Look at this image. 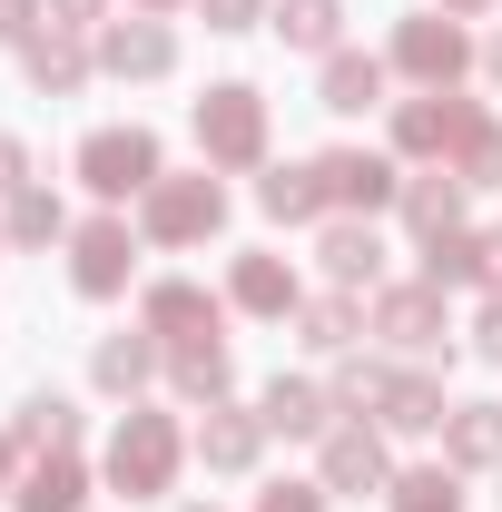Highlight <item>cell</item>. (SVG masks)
Returning a JSON list of instances; mask_svg holds the SVG:
<instances>
[{"label": "cell", "instance_id": "obj_34", "mask_svg": "<svg viewBox=\"0 0 502 512\" xmlns=\"http://www.w3.org/2000/svg\"><path fill=\"white\" fill-rule=\"evenodd\" d=\"M453 178H463V188H473V197H483V188H502V119L483 128V138H473L463 158H453Z\"/></svg>", "mask_w": 502, "mask_h": 512}, {"label": "cell", "instance_id": "obj_44", "mask_svg": "<svg viewBox=\"0 0 502 512\" xmlns=\"http://www.w3.org/2000/svg\"><path fill=\"white\" fill-rule=\"evenodd\" d=\"M434 10H453V20H483V10H493V0H434Z\"/></svg>", "mask_w": 502, "mask_h": 512}, {"label": "cell", "instance_id": "obj_32", "mask_svg": "<svg viewBox=\"0 0 502 512\" xmlns=\"http://www.w3.org/2000/svg\"><path fill=\"white\" fill-rule=\"evenodd\" d=\"M473 247H483V227H443V237H424V266L414 276L453 296V286H473Z\"/></svg>", "mask_w": 502, "mask_h": 512}, {"label": "cell", "instance_id": "obj_29", "mask_svg": "<svg viewBox=\"0 0 502 512\" xmlns=\"http://www.w3.org/2000/svg\"><path fill=\"white\" fill-rule=\"evenodd\" d=\"M266 30H276L286 50H306V60H335V50H345V0H276Z\"/></svg>", "mask_w": 502, "mask_h": 512}, {"label": "cell", "instance_id": "obj_18", "mask_svg": "<svg viewBox=\"0 0 502 512\" xmlns=\"http://www.w3.org/2000/svg\"><path fill=\"white\" fill-rule=\"evenodd\" d=\"M256 217H266V227H325L335 207H325L315 158H266V168H256Z\"/></svg>", "mask_w": 502, "mask_h": 512}, {"label": "cell", "instance_id": "obj_30", "mask_svg": "<svg viewBox=\"0 0 502 512\" xmlns=\"http://www.w3.org/2000/svg\"><path fill=\"white\" fill-rule=\"evenodd\" d=\"M384 384H394V355H335V375H325V394H335V414H365L375 424V404H384Z\"/></svg>", "mask_w": 502, "mask_h": 512}, {"label": "cell", "instance_id": "obj_12", "mask_svg": "<svg viewBox=\"0 0 502 512\" xmlns=\"http://www.w3.org/2000/svg\"><path fill=\"white\" fill-rule=\"evenodd\" d=\"M99 79H128V89H158L168 69H178V20H148V10H119L99 40Z\"/></svg>", "mask_w": 502, "mask_h": 512}, {"label": "cell", "instance_id": "obj_42", "mask_svg": "<svg viewBox=\"0 0 502 512\" xmlns=\"http://www.w3.org/2000/svg\"><path fill=\"white\" fill-rule=\"evenodd\" d=\"M483 89H502V30L483 40Z\"/></svg>", "mask_w": 502, "mask_h": 512}, {"label": "cell", "instance_id": "obj_26", "mask_svg": "<svg viewBox=\"0 0 502 512\" xmlns=\"http://www.w3.org/2000/svg\"><path fill=\"white\" fill-rule=\"evenodd\" d=\"M443 463L453 473H502V404L493 394H473V404L443 414Z\"/></svg>", "mask_w": 502, "mask_h": 512}, {"label": "cell", "instance_id": "obj_4", "mask_svg": "<svg viewBox=\"0 0 502 512\" xmlns=\"http://www.w3.org/2000/svg\"><path fill=\"white\" fill-rule=\"evenodd\" d=\"M365 335H375L394 365H453V306H443V286H424V276H384L375 296H365Z\"/></svg>", "mask_w": 502, "mask_h": 512}, {"label": "cell", "instance_id": "obj_10", "mask_svg": "<svg viewBox=\"0 0 502 512\" xmlns=\"http://www.w3.org/2000/svg\"><path fill=\"white\" fill-rule=\"evenodd\" d=\"M227 286H197V276H158L148 296H138V325L178 355V345H227Z\"/></svg>", "mask_w": 502, "mask_h": 512}, {"label": "cell", "instance_id": "obj_23", "mask_svg": "<svg viewBox=\"0 0 502 512\" xmlns=\"http://www.w3.org/2000/svg\"><path fill=\"white\" fill-rule=\"evenodd\" d=\"M384 79H394V69H384L375 50H335V60L315 69V109H325V119H365V109H384Z\"/></svg>", "mask_w": 502, "mask_h": 512}, {"label": "cell", "instance_id": "obj_2", "mask_svg": "<svg viewBox=\"0 0 502 512\" xmlns=\"http://www.w3.org/2000/svg\"><path fill=\"white\" fill-rule=\"evenodd\" d=\"M188 138H197V158H207L217 178H256L266 148H276V109H266L256 79H207L197 109H188Z\"/></svg>", "mask_w": 502, "mask_h": 512}, {"label": "cell", "instance_id": "obj_36", "mask_svg": "<svg viewBox=\"0 0 502 512\" xmlns=\"http://www.w3.org/2000/svg\"><path fill=\"white\" fill-rule=\"evenodd\" d=\"M50 30V0H0V50H30Z\"/></svg>", "mask_w": 502, "mask_h": 512}, {"label": "cell", "instance_id": "obj_7", "mask_svg": "<svg viewBox=\"0 0 502 512\" xmlns=\"http://www.w3.org/2000/svg\"><path fill=\"white\" fill-rule=\"evenodd\" d=\"M138 247H148V237H138V217H128V207H99V217H79V227H69V296H79V306H119L128 286H138Z\"/></svg>", "mask_w": 502, "mask_h": 512}, {"label": "cell", "instance_id": "obj_39", "mask_svg": "<svg viewBox=\"0 0 502 512\" xmlns=\"http://www.w3.org/2000/svg\"><path fill=\"white\" fill-rule=\"evenodd\" d=\"M473 355H483V365H502V296H483V306H473Z\"/></svg>", "mask_w": 502, "mask_h": 512}, {"label": "cell", "instance_id": "obj_40", "mask_svg": "<svg viewBox=\"0 0 502 512\" xmlns=\"http://www.w3.org/2000/svg\"><path fill=\"white\" fill-rule=\"evenodd\" d=\"M10 188H30V148H20V138L0 128V197H10Z\"/></svg>", "mask_w": 502, "mask_h": 512}, {"label": "cell", "instance_id": "obj_16", "mask_svg": "<svg viewBox=\"0 0 502 512\" xmlns=\"http://www.w3.org/2000/svg\"><path fill=\"white\" fill-rule=\"evenodd\" d=\"M158 375H168V345H158L148 325H119V335H99V345H89V384H99L109 404H138Z\"/></svg>", "mask_w": 502, "mask_h": 512}, {"label": "cell", "instance_id": "obj_38", "mask_svg": "<svg viewBox=\"0 0 502 512\" xmlns=\"http://www.w3.org/2000/svg\"><path fill=\"white\" fill-rule=\"evenodd\" d=\"M473 296H502V227H483V247H473Z\"/></svg>", "mask_w": 502, "mask_h": 512}, {"label": "cell", "instance_id": "obj_3", "mask_svg": "<svg viewBox=\"0 0 502 512\" xmlns=\"http://www.w3.org/2000/svg\"><path fill=\"white\" fill-rule=\"evenodd\" d=\"M483 128H493V109H483L473 89H414V99H394L384 148H394L404 168H453V158H463Z\"/></svg>", "mask_w": 502, "mask_h": 512}, {"label": "cell", "instance_id": "obj_41", "mask_svg": "<svg viewBox=\"0 0 502 512\" xmlns=\"http://www.w3.org/2000/svg\"><path fill=\"white\" fill-rule=\"evenodd\" d=\"M20 463H30V453L10 444V424H0V503H10V483H20Z\"/></svg>", "mask_w": 502, "mask_h": 512}, {"label": "cell", "instance_id": "obj_20", "mask_svg": "<svg viewBox=\"0 0 502 512\" xmlns=\"http://www.w3.org/2000/svg\"><path fill=\"white\" fill-rule=\"evenodd\" d=\"M443 365H394V384H384V404H375V424L394 434V444H414V434H443Z\"/></svg>", "mask_w": 502, "mask_h": 512}, {"label": "cell", "instance_id": "obj_21", "mask_svg": "<svg viewBox=\"0 0 502 512\" xmlns=\"http://www.w3.org/2000/svg\"><path fill=\"white\" fill-rule=\"evenodd\" d=\"M89 493H99V473L79 453H30L10 483V512H89Z\"/></svg>", "mask_w": 502, "mask_h": 512}, {"label": "cell", "instance_id": "obj_27", "mask_svg": "<svg viewBox=\"0 0 502 512\" xmlns=\"http://www.w3.org/2000/svg\"><path fill=\"white\" fill-rule=\"evenodd\" d=\"M0 227H10V247H69V227H79V217L60 207V188H50V178H30V188L0 197Z\"/></svg>", "mask_w": 502, "mask_h": 512}, {"label": "cell", "instance_id": "obj_31", "mask_svg": "<svg viewBox=\"0 0 502 512\" xmlns=\"http://www.w3.org/2000/svg\"><path fill=\"white\" fill-rule=\"evenodd\" d=\"M384 512H463V473L453 463H414V473H394Z\"/></svg>", "mask_w": 502, "mask_h": 512}, {"label": "cell", "instance_id": "obj_11", "mask_svg": "<svg viewBox=\"0 0 502 512\" xmlns=\"http://www.w3.org/2000/svg\"><path fill=\"white\" fill-rule=\"evenodd\" d=\"M315 178H325V207L335 217H384L394 197H404V158L394 148H315Z\"/></svg>", "mask_w": 502, "mask_h": 512}, {"label": "cell", "instance_id": "obj_33", "mask_svg": "<svg viewBox=\"0 0 502 512\" xmlns=\"http://www.w3.org/2000/svg\"><path fill=\"white\" fill-rule=\"evenodd\" d=\"M247 512H335V493H325V483H296V473H276V483H256Z\"/></svg>", "mask_w": 502, "mask_h": 512}, {"label": "cell", "instance_id": "obj_8", "mask_svg": "<svg viewBox=\"0 0 502 512\" xmlns=\"http://www.w3.org/2000/svg\"><path fill=\"white\" fill-rule=\"evenodd\" d=\"M217 227H227V178H217V168H197V178L168 168L158 188L138 197V237H148V247H207Z\"/></svg>", "mask_w": 502, "mask_h": 512}, {"label": "cell", "instance_id": "obj_15", "mask_svg": "<svg viewBox=\"0 0 502 512\" xmlns=\"http://www.w3.org/2000/svg\"><path fill=\"white\" fill-rule=\"evenodd\" d=\"M315 266H325V286L375 296L384 286V227L375 217H325V227H315Z\"/></svg>", "mask_w": 502, "mask_h": 512}, {"label": "cell", "instance_id": "obj_25", "mask_svg": "<svg viewBox=\"0 0 502 512\" xmlns=\"http://www.w3.org/2000/svg\"><path fill=\"white\" fill-rule=\"evenodd\" d=\"M296 345H306V355H355V345H365V296H345V286H315L306 306H296Z\"/></svg>", "mask_w": 502, "mask_h": 512}, {"label": "cell", "instance_id": "obj_5", "mask_svg": "<svg viewBox=\"0 0 502 512\" xmlns=\"http://www.w3.org/2000/svg\"><path fill=\"white\" fill-rule=\"evenodd\" d=\"M69 178L99 197V207H128V197H148L168 178V148H158L148 119H109V128H89V138L69 148Z\"/></svg>", "mask_w": 502, "mask_h": 512}, {"label": "cell", "instance_id": "obj_1", "mask_svg": "<svg viewBox=\"0 0 502 512\" xmlns=\"http://www.w3.org/2000/svg\"><path fill=\"white\" fill-rule=\"evenodd\" d=\"M178 473H188V424H178L168 404H119L109 453H99V483L128 493V503H168Z\"/></svg>", "mask_w": 502, "mask_h": 512}, {"label": "cell", "instance_id": "obj_43", "mask_svg": "<svg viewBox=\"0 0 502 512\" xmlns=\"http://www.w3.org/2000/svg\"><path fill=\"white\" fill-rule=\"evenodd\" d=\"M128 10H148V20H168V10H197V0H128Z\"/></svg>", "mask_w": 502, "mask_h": 512}, {"label": "cell", "instance_id": "obj_37", "mask_svg": "<svg viewBox=\"0 0 502 512\" xmlns=\"http://www.w3.org/2000/svg\"><path fill=\"white\" fill-rule=\"evenodd\" d=\"M109 20H119V0H50V30H89L99 40Z\"/></svg>", "mask_w": 502, "mask_h": 512}, {"label": "cell", "instance_id": "obj_28", "mask_svg": "<svg viewBox=\"0 0 502 512\" xmlns=\"http://www.w3.org/2000/svg\"><path fill=\"white\" fill-rule=\"evenodd\" d=\"M168 394H178L188 414L227 404V394H237V355H227V345H178V355H168Z\"/></svg>", "mask_w": 502, "mask_h": 512}, {"label": "cell", "instance_id": "obj_19", "mask_svg": "<svg viewBox=\"0 0 502 512\" xmlns=\"http://www.w3.org/2000/svg\"><path fill=\"white\" fill-rule=\"evenodd\" d=\"M394 217H404V227H414V247H424V237H443V227H473V188H463L453 168H404Z\"/></svg>", "mask_w": 502, "mask_h": 512}, {"label": "cell", "instance_id": "obj_6", "mask_svg": "<svg viewBox=\"0 0 502 512\" xmlns=\"http://www.w3.org/2000/svg\"><path fill=\"white\" fill-rule=\"evenodd\" d=\"M384 69L414 79V89H463V79H483V40L453 10H404L394 40H384Z\"/></svg>", "mask_w": 502, "mask_h": 512}, {"label": "cell", "instance_id": "obj_17", "mask_svg": "<svg viewBox=\"0 0 502 512\" xmlns=\"http://www.w3.org/2000/svg\"><path fill=\"white\" fill-rule=\"evenodd\" d=\"M256 414H266V434H286V444H325L345 414H335V394L315 375H266L256 384Z\"/></svg>", "mask_w": 502, "mask_h": 512}, {"label": "cell", "instance_id": "obj_9", "mask_svg": "<svg viewBox=\"0 0 502 512\" xmlns=\"http://www.w3.org/2000/svg\"><path fill=\"white\" fill-rule=\"evenodd\" d=\"M315 483L335 493V503H365V493H394V434L384 424H365V414H345L325 444H315Z\"/></svg>", "mask_w": 502, "mask_h": 512}, {"label": "cell", "instance_id": "obj_46", "mask_svg": "<svg viewBox=\"0 0 502 512\" xmlns=\"http://www.w3.org/2000/svg\"><path fill=\"white\" fill-rule=\"evenodd\" d=\"M0 256H10V227H0Z\"/></svg>", "mask_w": 502, "mask_h": 512}, {"label": "cell", "instance_id": "obj_45", "mask_svg": "<svg viewBox=\"0 0 502 512\" xmlns=\"http://www.w3.org/2000/svg\"><path fill=\"white\" fill-rule=\"evenodd\" d=\"M178 512H217V503H178Z\"/></svg>", "mask_w": 502, "mask_h": 512}, {"label": "cell", "instance_id": "obj_13", "mask_svg": "<svg viewBox=\"0 0 502 512\" xmlns=\"http://www.w3.org/2000/svg\"><path fill=\"white\" fill-rule=\"evenodd\" d=\"M227 306L256 325H286L296 306H306V276H296V256H276V247H247V256H227Z\"/></svg>", "mask_w": 502, "mask_h": 512}, {"label": "cell", "instance_id": "obj_35", "mask_svg": "<svg viewBox=\"0 0 502 512\" xmlns=\"http://www.w3.org/2000/svg\"><path fill=\"white\" fill-rule=\"evenodd\" d=\"M266 10H276V0H197V20H207L217 40H237V30H266Z\"/></svg>", "mask_w": 502, "mask_h": 512}, {"label": "cell", "instance_id": "obj_14", "mask_svg": "<svg viewBox=\"0 0 502 512\" xmlns=\"http://www.w3.org/2000/svg\"><path fill=\"white\" fill-rule=\"evenodd\" d=\"M266 444H276V434H266V414H256V404H237V394H227V404H207V414L188 424V453L207 463V473H256V463H266Z\"/></svg>", "mask_w": 502, "mask_h": 512}, {"label": "cell", "instance_id": "obj_22", "mask_svg": "<svg viewBox=\"0 0 502 512\" xmlns=\"http://www.w3.org/2000/svg\"><path fill=\"white\" fill-rule=\"evenodd\" d=\"M20 69H30L40 99H79V89L99 79V50H89V30H40V40L20 50Z\"/></svg>", "mask_w": 502, "mask_h": 512}, {"label": "cell", "instance_id": "obj_24", "mask_svg": "<svg viewBox=\"0 0 502 512\" xmlns=\"http://www.w3.org/2000/svg\"><path fill=\"white\" fill-rule=\"evenodd\" d=\"M79 434H89V414H79L69 394H50V384H30V394L10 404V444L20 453H79Z\"/></svg>", "mask_w": 502, "mask_h": 512}]
</instances>
